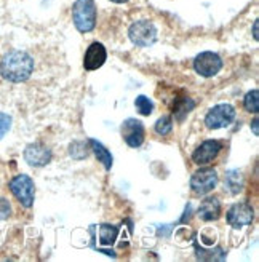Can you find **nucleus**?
Wrapping results in <instances>:
<instances>
[{
	"mask_svg": "<svg viewBox=\"0 0 259 262\" xmlns=\"http://www.w3.org/2000/svg\"><path fill=\"white\" fill-rule=\"evenodd\" d=\"M34 72V58L21 50H13L0 61V75L7 82L21 83L29 80Z\"/></svg>",
	"mask_w": 259,
	"mask_h": 262,
	"instance_id": "f257e3e1",
	"label": "nucleus"
},
{
	"mask_svg": "<svg viewBox=\"0 0 259 262\" xmlns=\"http://www.w3.org/2000/svg\"><path fill=\"white\" fill-rule=\"evenodd\" d=\"M72 19L79 32H92L96 26V7L93 0H75L72 7Z\"/></svg>",
	"mask_w": 259,
	"mask_h": 262,
	"instance_id": "f03ea898",
	"label": "nucleus"
},
{
	"mask_svg": "<svg viewBox=\"0 0 259 262\" xmlns=\"http://www.w3.org/2000/svg\"><path fill=\"white\" fill-rule=\"evenodd\" d=\"M218 171L214 168H200L190 178V190L197 196H205L218 186Z\"/></svg>",
	"mask_w": 259,
	"mask_h": 262,
	"instance_id": "7ed1b4c3",
	"label": "nucleus"
},
{
	"mask_svg": "<svg viewBox=\"0 0 259 262\" xmlns=\"http://www.w3.org/2000/svg\"><path fill=\"white\" fill-rule=\"evenodd\" d=\"M11 193L15 195V199L24 206V208H32L34 199H35V186L34 181L28 174H18L15 176L8 184Z\"/></svg>",
	"mask_w": 259,
	"mask_h": 262,
	"instance_id": "20e7f679",
	"label": "nucleus"
},
{
	"mask_svg": "<svg viewBox=\"0 0 259 262\" xmlns=\"http://www.w3.org/2000/svg\"><path fill=\"white\" fill-rule=\"evenodd\" d=\"M128 37L136 47L146 48L155 43L157 40V28L147 19L136 21L130 26L128 29Z\"/></svg>",
	"mask_w": 259,
	"mask_h": 262,
	"instance_id": "39448f33",
	"label": "nucleus"
},
{
	"mask_svg": "<svg viewBox=\"0 0 259 262\" xmlns=\"http://www.w3.org/2000/svg\"><path fill=\"white\" fill-rule=\"evenodd\" d=\"M235 120V109L232 104H218L205 115V125L210 129L226 128Z\"/></svg>",
	"mask_w": 259,
	"mask_h": 262,
	"instance_id": "423d86ee",
	"label": "nucleus"
},
{
	"mask_svg": "<svg viewBox=\"0 0 259 262\" xmlns=\"http://www.w3.org/2000/svg\"><path fill=\"white\" fill-rule=\"evenodd\" d=\"M223 69V59L213 51H202L193 59V71L203 78H211Z\"/></svg>",
	"mask_w": 259,
	"mask_h": 262,
	"instance_id": "0eeeda50",
	"label": "nucleus"
},
{
	"mask_svg": "<svg viewBox=\"0 0 259 262\" xmlns=\"http://www.w3.org/2000/svg\"><path fill=\"white\" fill-rule=\"evenodd\" d=\"M120 135H122V138L126 142L128 147L138 149L142 146V142H144V139H146V129H144V125H142L141 120L126 119V120H123V123L120 126Z\"/></svg>",
	"mask_w": 259,
	"mask_h": 262,
	"instance_id": "6e6552de",
	"label": "nucleus"
},
{
	"mask_svg": "<svg viewBox=\"0 0 259 262\" xmlns=\"http://www.w3.org/2000/svg\"><path fill=\"white\" fill-rule=\"evenodd\" d=\"M227 224L235 227V229H242L245 226H250L253 219H254V211L251 205H248L247 202H240V203H234L227 211Z\"/></svg>",
	"mask_w": 259,
	"mask_h": 262,
	"instance_id": "1a4fd4ad",
	"label": "nucleus"
},
{
	"mask_svg": "<svg viewBox=\"0 0 259 262\" xmlns=\"http://www.w3.org/2000/svg\"><path fill=\"white\" fill-rule=\"evenodd\" d=\"M223 150V142L218 139H206L192 152V162L196 165H208Z\"/></svg>",
	"mask_w": 259,
	"mask_h": 262,
	"instance_id": "9d476101",
	"label": "nucleus"
},
{
	"mask_svg": "<svg viewBox=\"0 0 259 262\" xmlns=\"http://www.w3.org/2000/svg\"><path fill=\"white\" fill-rule=\"evenodd\" d=\"M51 159H53V154L42 142H32L24 149V160L31 166L35 168L47 166L51 162Z\"/></svg>",
	"mask_w": 259,
	"mask_h": 262,
	"instance_id": "9b49d317",
	"label": "nucleus"
},
{
	"mask_svg": "<svg viewBox=\"0 0 259 262\" xmlns=\"http://www.w3.org/2000/svg\"><path fill=\"white\" fill-rule=\"evenodd\" d=\"M107 59V51L106 47L99 43V42H93L90 45L85 51V56H83V68L85 71H98L99 68L104 66Z\"/></svg>",
	"mask_w": 259,
	"mask_h": 262,
	"instance_id": "f8f14e48",
	"label": "nucleus"
},
{
	"mask_svg": "<svg viewBox=\"0 0 259 262\" xmlns=\"http://www.w3.org/2000/svg\"><path fill=\"white\" fill-rule=\"evenodd\" d=\"M221 213H223V206L218 196H206L197 209L199 217L203 221H216L221 217Z\"/></svg>",
	"mask_w": 259,
	"mask_h": 262,
	"instance_id": "ddd939ff",
	"label": "nucleus"
},
{
	"mask_svg": "<svg viewBox=\"0 0 259 262\" xmlns=\"http://www.w3.org/2000/svg\"><path fill=\"white\" fill-rule=\"evenodd\" d=\"M88 146H90V149H92L93 152H95V155H96V159L104 165V168L109 169L112 168V163H114V159H112V154L109 152V149L104 146V144H101L98 139H93V138H90L88 139Z\"/></svg>",
	"mask_w": 259,
	"mask_h": 262,
	"instance_id": "4468645a",
	"label": "nucleus"
},
{
	"mask_svg": "<svg viewBox=\"0 0 259 262\" xmlns=\"http://www.w3.org/2000/svg\"><path fill=\"white\" fill-rule=\"evenodd\" d=\"M117 235H119V229L115 226L111 224H101L99 226V243L109 246L114 245L115 240H117Z\"/></svg>",
	"mask_w": 259,
	"mask_h": 262,
	"instance_id": "2eb2a0df",
	"label": "nucleus"
},
{
	"mask_svg": "<svg viewBox=\"0 0 259 262\" xmlns=\"http://www.w3.org/2000/svg\"><path fill=\"white\" fill-rule=\"evenodd\" d=\"M135 107H136V112L142 117H149L154 111V102L149 96L146 95H139L136 99H135Z\"/></svg>",
	"mask_w": 259,
	"mask_h": 262,
	"instance_id": "dca6fc26",
	"label": "nucleus"
},
{
	"mask_svg": "<svg viewBox=\"0 0 259 262\" xmlns=\"http://www.w3.org/2000/svg\"><path fill=\"white\" fill-rule=\"evenodd\" d=\"M226 187L232 192V193H239L242 192V176L237 169H230V171L226 173Z\"/></svg>",
	"mask_w": 259,
	"mask_h": 262,
	"instance_id": "f3484780",
	"label": "nucleus"
},
{
	"mask_svg": "<svg viewBox=\"0 0 259 262\" xmlns=\"http://www.w3.org/2000/svg\"><path fill=\"white\" fill-rule=\"evenodd\" d=\"M154 129L159 136H168L173 131V119L170 115H162L160 119L155 122Z\"/></svg>",
	"mask_w": 259,
	"mask_h": 262,
	"instance_id": "a211bd4d",
	"label": "nucleus"
},
{
	"mask_svg": "<svg viewBox=\"0 0 259 262\" xmlns=\"http://www.w3.org/2000/svg\"><path fill=\"white\" fill-rule=\"evenodd\" d=\"M193 106H196V104H193V101L189 99V98H184V99H181V101H176L173 111H175V115L178 117V120H179V122H183V119H184V117L193 109Z\"/></svg>",
	"mask_w": 259,
	"mask_h": 262,
	"instance_id": "6ab92c4d",
	"label": "nucleus"
},
{
	"mask_svg": "<svg viewBox=\"0 0 259 262\" xmlns=\"http://www.w3.org/2000/svg\"><path fill=\"white\" fill-rule=\"evenodd\" d=\"M243 106H245V109H247L248 112L257 114V111H259V90L257 88L248 91V93L245 95V98H243Z\"/></svg>",
	"mask_w": 259,
	"mask_h": 262,
	"instance_id": "aec40b11",
	"label": "nucleus"
},
{
	"mask_svg": "<svg viewBox=\"0 0 259 262\" xmlns=\"http://www.w3.org/2000/svg\"><path fill=\"white\" fill-rule=\"evenodd\" d=\"M88 144H85V141H77V142H72L71 147H69V154L72 159L75 160H82V159H87L88 157Z\"/></svg>",
	"mask_w": 259,
	"mask_h": 262,
	"instance_id": "412c9836",
	"label": "nucleus"
},
{
	"mask_svg": "<svg viewBox=\"0 0 259 262\" xmlns=\"http://www.w3.org/2000/svg\"><path fill=\"white\" fill-rule=\"evenodd\" d=\"M11 117L8 114H4V112H0V141L4 139V136L10 131L11 128Z\"/></svg>",
	"mask_w": 259,
	"mask_h": 262,
	"instance_id": "4be33fe9",
	"label": "nucleus"
},
{
	"mask_svg": "<svg viewBox=\"0 0 259 262\" xmlns=\"http://www.w3.org/2000/svg\"><path fill=\"white\" fill-rule=\"evenodd\" d=\"M13 209H11V205L7 199L4 196H0V221H5L11 216Z\"/></svg>",
	"mask_w": 259,
	"mask_h": 262,
	"instance_id": "5701e85b",
	"label": "nucleus"
},
{
	"mask_svg": "<svg viewBox=\"0 0 259 262\" xmlns=\"http://www.w3.org/2000/svg\"><path fill=\"white\" fill-rule=\"evenodd\" d=\"M253 133L257 135V117H254V120H253Z\"/></svg>",
	"mask_w": 259,
	"mask_h": 262,
	"instance_id": "b1692460",
	"label": "nucleus"
},
{
	"mask_svg": "<svg viewBox=\"0 0 259 262\" xmlns=\"http://www.w3.org/2000/svg\"><path fill=\"white\" fill-rule=\"evenodd\" d=\"M254 38L257 40V21H254Z\"/></svg>",
	"mask_w": 259,
	"mask_h": 262,
	"instance_id": "393cba45",
	"label": "nucleus"
},
{
	"mask_svg": "<svg viewBox=\"0 0 259 262\" xmlns=\"http://www.w3.org/2000/svg\"><path fill=\"white\" fill-rule=\"evenodd\" d=\"M111 2H114V4H125V2H128V0H111Z\"/></svg>",
	"mask_w": 259,
	"mask_h": 262,
	"instance_id": "a878e982",
	"label": "nucleus"
}]
</instances>
